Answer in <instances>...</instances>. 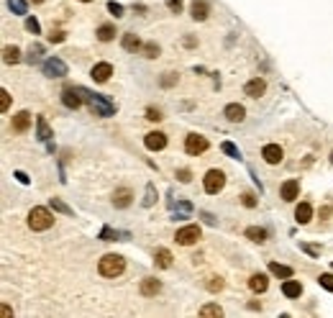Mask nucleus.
Masks as SVG:
<instances>
[{
  "instance_id": "2eb2a0df",
  "label": "nucleus",
  "mask_w": 333,
  "mask_h": 318,
  "mask_svg": "<svg viewBox=\"0 0 333 318\" xmlns=\"http://www.w3.org/2000/svg\"><path fill=\"white\" fill-rule=\"evenodd\" d=\"M131 200H133V190L131 188H118L116 195H113V206L116 208H128Z\"/></svg>"
},
{
  "instance_id": "f3484780",
  "label": "nucleus",
  "mask_w": 333,
  "mask_h": 318,
  "mask_svg": "<svg viewBox=\"0 0 333 318\" xmlns=\"http://www.w3.org/2000/svg\"><path fill=\"white\" fill-rule=\"evenodd\" d=\"M282 292H284V298H300V292H302V285L292 277H287L282 282Z\"/></svg>"
},
{
  "instance_id": "0eeeda50",
  "label": "nucleus",
  "mask_w": 333,
  "mask_h": 318,
  "mask_svg": "<svg viewBox=\"0 0 333 318\" xmlns=\"http://www.w3.org/2000/svg\"><path fill=\"white\" fill-rule=\"evenodd\" d=\"M62 103L70 108V110H77L82 105V93H80V87H64L62 90Z\"/></svg>"
},
{
  "instance_id": "aec40b11",
  "label": "nucleus",
  "mask_w": 333,
  "mask_h": 318,
  "mask_svg": "<svg viewBox=\"0 0 333 318\" xmlns=\"http://www.w3.org/2000/svg\"><path fill=\"white\" fill-rule=\"evenodd\" d=\"M121 44H123V49H126V52H139V49L144 47L141 39H139L136 34H123V41H121Z\"/></svg>"
},
{
  "instance_id": "cd10ccee",
  "label": "nucleus",
  "mask_w": 333,
  "mask_h": 318,
  "mask_svg": "<svg viewBox=\"0 0 333 318\" xmlns=\"http://www.w3.org/2000/svg\"><path fill=\"white\" fill-rule=\"evenodd\" d=\"M141 52H144L146 59H157L159 57V44L157 41H146L144 47H141Z\"/></svg>"
},
{
  "instance_id": "a19ab883",
  "label": "nucleus",
  "mask_w": 333,
  "mask_h": 318,
  "mask_svg": "<svg viewBox=\"0 0 333 318\" xmlns=\"http://www.w3.org/2000/svg\"><path fill=\"white\" fill-rule=\"evenodd\" d=\"M146 118L149 121H162V113L157 108H146Z\"/></svg>"
},
{
  "instance_id": "4468645a",
  "label": "nucleus",
  "mask_w": 333,
  "mask_h": 318,
  "mask_svg": "<svg viewBox=\"0 0 333 318\" xmlns=\"http://www.w3.org/2000/svg\"><path fill=\"white\" fill-rule=\"evenodd\" d=\"M29 128H31V113H29V110L16 113V116H13V131H16V133H24V131H29Z\"/></svg>"
},
{
  "instance_id": "6ab92c4d",
  "label": "nucleus",
  "mask_w": 333,
  "mask_h": 318,
  "mask_svg": "<svg viewBox=\"0 0 333 318\" xmlns=\"http://www.w3.org/2000/svg\"><path fill=\"white\" fill-rule=\"evenodd\" d=\"M208 13H210L208 0H192V18H195V21H205Z\"/></svg>"
},
{
  "instance_id": "b1692460",
  "label": "nucleus",
  "mask_w": 333,
  "mask_h": 318,
  "mask_svg": "<svg viewBox=\"0 0 333 318\" xmlns=\"http://www.w3.org/2000/svg\"><path fill=\"white\" fill-rule=\"evenodd\" d=\"M246 239H251V241H256V244H264V241H266V229L249 226V229H246Z\"/></svg>"
},
{
  "instance_id": "c85d7f7f",
  "label": "nucleus",
  "mask_w": 333,
  "mask_h": 318,
  "mask_svg": "<svg viewBox=\"0 0 333 318\" xmlns=\"http://www.w3.org/2000/svg\"><path fill=\"white\" fill-rule=\"evenodd\" d=\"M21 59V52H18V47H6L3 49V62H8V64H16Z\"/></svg>"
},
{
  "instance_id": "ea45409f",
  "label": "nucleus",
  "mask_w": 333,
  "mask_h": 318,
  "mask_svg": "<svg viewBox=\"0 0 333 318\" xmlns=\"http://www.w3.org/2000/svg\"><path fill=\"white\" fill-rule=\"evenodd\" d=\"M26 29H29L31 34H39V31H41V26H39L36 18H26Z\"/></svg>"
},
{
  "instance_id": "a18cd8bd",
  "label": "nucleus",
  "mask_w": 333,
  "mask_h": 318,
  "mask_svg": "<svg viewBox=\"0 0 333 318\" xmlns=\"http://www.w3.org/2000/svg\"><path fill=\"white\" fill-rule=\"evenodd\" d=\"M177 180H180V183H190V180H192V172H190V170H180V172H177Z\"/></svg>"
},
{
  "instance_id": "9d476101",
  "label": "nucleus",
  "mask_w": 333,
  "mask_h": 318,
  "mask_svg": "<svg viewBox=\"0 0 333 318\" xmlns=\"http://www.w3.org/2000/svg\"><path fill=\"white\" fill-rule=\"evenodd\" d=\"M261 156H264L266 165H279L282 156H284V151H282L279 144H266V146L261 149Z\"/></svg>"
},
{
  "instance_id": "864d4df0",
  "label": "nucleus",
  "mask_w": 333,
  "mask_h": 318,
  "mask_svg": "<svg viewBox=\"0 0 333 318\" xmlns=\"http://www.w3.org/2000/svg\"><path fill=\"white\" fill-rule=\"evenodd\" d=\"M34 3H44V0H34Z\"/></svg>"
},
{
  "instance_id": "49530a36",
  "label": "nucleus",
  "mask_w": 333,
  "mask_h": 318,
  "mask_svg": "<svg viewBox=\"0 0 333 318\" xmlns=\"http://www.w3.org/2000/svg\"><path fill=\"white\" fill-rule=\"evenodd\" d=\"M49 41H52V44H54V41H57V44L64 41V31H54V34H49Z\"/></svg>"
},
{
  "instance_id": "f704fd0d",
  "label": "nucleus",
  "mask_w": 333,
  "mask_h": 318,
  "mask_svg": "<svg viewBox=\"0 0 333 318\" xmlns=\"http://www.w3.org/2000/svg\"><path fill=\"white\" fill-rule=\"evenodd\" d=\"M205 287L210 292H218V290H223V280H220V277H210V282H205Z\"/></svg>"
},
{
  "instance_id": "f03ea898",
  "label": "nucleus",
  "mask_w": 333,
  "mask_h": 318,
  "mask_svg": "<svg viewBox=\"0 0 333 318\" xmlns=\"http://www.w3.org/2000/svg\"><path fill=\"white\" fill-rule=\"evenodd\" d=\"M123 269H126V259L121 254H105L98 262V272L103 277H118V275H123Z\"/></svg>"
},
{
  "instance_id": "6e6552de",
  "label": "nucleus",
  "mask_w": 333,
  "mask_h": 318,
  "mask_svg": "<svg viewBox=\"0 0 333 318\" xmlns=\"http://www.w3.org/2000/svg\"><path fill=\"white\" fill-rule=\"evenodd\" d=\"M144 144H146L149 151H162V149L167 146V136H164L162 131H149V133L144 136Z\"/></svg>"
},
{
  "instance_id": "bb28decb",
  "label": "nucleus",
  "mask_w": 333,
  "mask_h": 318,
  "mask_svg": "<svg viewBox=\"0 0 333 318\" xmlns=\"http://www.w3.org/2000/svg\"><path fill=\"white\" fill-rule=\"evenodd\" d=\"M98 39H100V41H113V39H116V26L103 24V26L98 29Z\"/></svg>"
},
{
  "instance_id": "5701e85b",
  "label": "nucleus",
  "mask_w": 333,
  "mask_h": 318,
  "mask_svg": "<svg viewBox=\"0 0 333 318\" xmlns=\"http://www.w3.org/2000/svg\"><path fill=\"white\" fill-rule=\"evenodd\" d=\"M154 262H157L162 269L172 267V252H169V249H157V254H154Z\"/></svg>"
},
{
  "instance_id": "2f4dec72",
  "label": "nucleus",
  "mask_w": 333,
  "mask_h": 318,
  "mask_svg": "<svg viewBox=\"0 0 333 318\" xmlns=\"http://www.w3.org/2000/svg\"><path fill=\"white\" fill-rule=\"evenodd\" d=\"M220 151L228 154L231 159H238V156H241V151H238V146H236L233 141H223V144H220Z\"/></svg>"
},
{
  "instance_id": "412c9836",
  "label": "nucleus",
  "mask_w": 333,
  "mask_h": 318,
  "mask_svg": "<svg viewBox=\"0 0 333 318\" xmlns=\"http://www.w3.org/2000/svg\"><path fill=\"white\" fill-rule=\"evenodd\" d=\"M295 218H297V223H307L313 218V206H310V203H300L295 208Z\"/></svg>"
},
{
  "instance_id": "4be33fe9",
  "label": "nucleus",
  "mask_w": 333,
  "mask_h": 318,
  "mask_svg": "<svg viewBox=\"0 0 333 318\" xmlns=\"http://www.w3.org/2000/svg\"><path fill=\"white\" fill-rule=\"evenodd\" d=\"M249 287L254 292H264L266 287H269V280H266V275H261V272H259V275H251L249 277Z\"/></svg>"
},
{
  "instance_id": "dca6fc26",
  "label": "nucleus",
  "mask_w": 333,
  "mask_h": 318,
  "mask_svg": "<svg viewBox=\"0 0 333 318\" xmlns=\"http://www.w3.org/2000/svg\"><path fill=\"white\" fill-rule=\"evenodd\" d=\"M223 116H226L231 123H241L243 116H246V110H243V105H238V103H228L226 110H223Z\"/></svg>"
},
{
  "instance_id": "8fccbe9b",
  "label": "nucleus",
  "mask_w": 333,
  "mask_h": 318,
  "mask_svg": "<svg viewBox=\"0 0 333 318\" xmlns=\"http://www.w3.org/2000/svg\"><path fill=\"white\" fill-rule=\"evenodd\" d=\"M302 249H305V252H307V254H318V249H315V246H307V244H305Z\"/></svg>"
},
{
  "instance_id": "a211bd4d",
  "label": "nucleus",
  "mask_w": 333,
  "mask_h": 318,
  "mask_svg": "<svg viewBox=\"0 0 333 318\" xmlns=\"http://www.w3.org/2000/svg\"><path fill=\"white\" fill-rule=\"evenodd\" d=\"M141 295L144 298H151V295H157L159 290H162V282L159 280H154V277H146V280H141Z\"/></svg>"
},
{
  "instance_id": "de8ad7c7",
  "label": "nucleus",
  "mask_w": 333,
  "mask_h": 318,
  "mask_svg": "<svg viewBox=\"0 0 333 318\" xmlns=\"http://www.w3.org/2000/svg\"><path fill=\"white\" fill-rule=\"evenodd\" d=\"M16 177H18V183L29 185V175H26V172H21V170H18V172H16Z\"/></svg>"
},
{
  "instance_id": "473e14b6",
  "label": "nucleus",
  "mask_w": 333,
  "mask_h": 318,
  "mask_svg": "<svg viewBox=\"0 0 333 318\" xmlns=\"http://www.w3.org/2000/svg\"><path fill=\"white\" fill-rule=\"evenodd\" d=\"M52 208L59 211V213H64V216H72V208H70V206H64L59 198H52Z\"/></svg>"
},
{
  "instance_id": "a878e982",
  "label": "nucleus",
  "mask_w": 333,
  "mask_h": 318,
  "mask_svg": "<svg viewBox=\"0 0 333 318\" xmlns=\"http://www.w3.org/2000/svg\"><path fill=\"white\" fill-rule=\"evenodd\" d=\"M36 128H39V139H41V141H49V139H52V128H49V123L44 121L41 116L36 118Z\"/></svg>"
},
{
  "instance_id": "c9c22d12",
  "label": "nucleus",
  "mask_w": 333,
  "mask_h": 318,
  "mask_svg": "<svg viewBox=\"0 0 333 318\" xmlns=\"http://www.w3.org/2000/svg\"><path fill=\"white\" fill-rule=\"evenodd\" d=\"M159 85H162V87H172V85H177V75H174V72H167V75L159 80Z\"/></svg>"
},
{
  "instance_id": "393cba45",
  "label": "nucleus",
  "mask_w": 333,
  "mask_h": 318,
  "mask_svg": "<svg viewBox=\"0 0 333 318\" xmlns=\"http://www.w3.org/2000/svg\"><path fill=\"white\" fill-rule=\"evenodd\" d=\"M269 272H272L274 277H282V280L292 277V269H290V267H284V264H279V262H272V264H269Z\"/></svg>"
},
{
  "instance_id": "603ef678",
  "label": "nucleus",
  "mask_w": 333,
  "mask_h": 318,
  "mask_svg": "<svg viewBox=\"0 0 333 318\" xmlns=\"http://www.w3.org/2000/svg\"><path fill=\"white\" fill-rule=\"evenodd\" d=\"M80 3H90V0H80Z\"/></svg>"
},
{
  "instance_id": "3c124183",
  "label": "nucleus",
  "mask_w": 333,
  "mask_h": 318,
  "mask_svg": "<svg viewBox=\"0 0 333 318\" xmlns=\"http://www.w3.org/2000/svg\"><path fill=\"white\" fill-rule=\"evenodd\" d=\"M195 44H197V41H195L192 36H187V39H185V47H195Z\"/></svg>"
},
{
  "instance_id": "7c9ffc66",
  "label": "nucleus",
  "mask_w": 333,
  "mask_h": 318,
  "mask_svg": "<svg viewBox=\"0 0 333 318\" xmlns=\"http://www.w3.org/2000/svg\"><path fill=\"white\" fill-rule=\"evenodd\" d=\"M200 315H203V318H210V315H223V308H220V305H203V308H200Z\"/></svg>"
},
{
  "instance_id": "37998d69",
  "label": "nucleus",
  "mask_w": 333,
  "mask_h": 318,
  "mask_svg": "<svg viewBox=\"0 0 333 318\" xmlns=\"http://www.w3.org/2000/svg\"><path fill=\"white\" fill-rule=\"evenodd\" d=\"M100 239H105V241H116V239H118V234H116L113 229H103V234H100Z\"/></svg>"
},
{
  "instance_id": "39448f33",
  "label": "nucleus",
  "mask_w": 333,
  "mask_h": 318,
  "mask_svg": "<svg viewBox=\"0 0 333 318\" xmlns=\"http://www.w3.org/2000/svg\"><path fill=\"white\" fill-rule=\"evenodd\" d=\"M200 226H195V223H190V226H182L180 231H177V244H182V246H190V244H195L197 239H200Z\"/></svg>"
},
{
  "instance_id": "e433bc0d",
  "label": "nucleus",
  "mask_w": 333,
  "mask_h": 318,
  "mask_svg": "<svg viewBox=\"0 0 333 318\" xmlns=\"http://www.w3.org/2000/svg\"><path fill=\"white\" fill-rule=\"evenodd\" d=\"M318 282H320V287H325L328 292H333V275H320Z\"/></svg>"
},
{
  "instance_id": "20e7f679",
  "label": "nucleus",
  "mask_w": 333,
  "mask_h": 318,
  "mask_svg": "<svg viewBox=\"0 0 333 318\" xmlns=\"http://www.w3.org/2000/svg\"><path fill=\"white\" fill-rule=\"evenodd\" d=\"M223 185H226V175L220 172V170H208V175L203 177V188L210 195L220 193V190H223Z\"/></svg>"
},
{
  "instance_id": "7ed1b4c3",
  "label": "nucleus",
  "mask_w": 333,
  "mask_h": 318,
  "mask_svg": "<svg viewBox=\"0 0 333 318\" xmlns=\"http://www.w3.org/2000/svg\"><path fill=\"white\" fill-rule=\"evenodd\" d=\"M80 93H82V98L87 100V105L93 108V113L95 116H103V118H108V116H113V103L110 100H105L103 95H95V93H90V90H85V87H80Z\"/></svg>"
},
{
  "instance_id": "79ce46f5",
  "label": "nucleus",
  "mask_w": 333,
  "mask_h": 318,
  "mask_svg": "<svg viewBox=\"0 0 333 318\" xmlns=\"http://www.w3.org/2000/svg\"><path fill=\"white\" fill-rule=\"evenodd\" d=\"M167 8H169L172 13H180V11H182V0H167Z\"/></svg>"
},
{
  "instance_id": "1a4fd4ad",
  "label": "nucleus",
  "mask_w": 333,
  "mask_h": 318,
  "mask_svg": "<svg viewBox=\"0 0 333 318\" xmlns=\"http://www.w3.org/2000/svg\"><path fill=\"white\" fill-rule=\"evenodd\" d=\"M279 198L287 200V203L297 200V198H300V183H297V180H287V183H282V188H279Z\"/></svg>"
},
{
  "instance_id": "f8f14e48",
  "label": "nucleus",
  "mask_w": 333,
  "mask_h": 318,
  "mask_svg": "<svg viewBox=\"0 0 333 318\" xmlns=\"http://www.w3.org/2000/svg\"><path fill=\"white\" fill-rule=\"evenodd\" d=\"M44 72L49 77H64L67 75V64L62 59H47L44 62Z\"/></svg>"
},
{
  "instance_id": "f257e3e1",
  "label": "nucleus",
  "mask_w": 333,
  "mask_h": 318,
  "mask_svg": "<svg viewBox=\"0 0 333 318\" xmlns=\"http://www.w3.org/2000/svg\"><path fill=\"white\" fill-rule=\"evenodd\" d=\"M52 226H54V216H52L49 208L36 206V208L29 211V229L31 231H47V229H52Z\"/></svg>"
},
{
  "instance_id": "c756f323",
  "label": "nucleus",
  "mask_w": 333,
  "mask_h": 318,
  "mask_svg": "<svg viewBox=\"0 0 333 318\" xmlns=\"http://www.w3.org/2000/svg\"><path fill=\"white\" fill-rule=\"evenodd\" d=\"M8 8H11L16 16H26V11H29L26 0H8Z\"/></svg>"
},
{
  "instance_id": "4c0bfd02",
  "label": "nucleus",
  "mask_w": 333,
  "mask_h": 318,
  "mask_svg": "<svg viewBox=\"0 0 333 318\" xmlns=\"http://www.w3.org/2000/svg\"><path fill=\"white\" fill-rule=\"evenodd\" d=\"M241 203H243L246 208H254V206H256V198H254L251 193H243V195H241Z\"/></svg>"
},
{
  "instance_id": "5fc2aeb1",
  "label": "nucleus",
  "mask_w": 333,
  "mask_h": 318,
  "mask_svg": "<svg viewBox=\"0 0 333 318\" xmlns=\"http://www.w3.org/2000/svg\"><path fill=\"white\" fill-rule=\"evenodd\" d=\"M330 162H333V151H330Z\"/></svg>"
},
{
  "instance_id": "ddd939ff",
  "label": "nucleus",
  "mask_w": 333,
  "mask_h": 318,
  "mask_svg": "<svg viewBox=\"0 0 333 318\" xmlns=\"http://www.w3.org/2000/svg\"><path fill=\"white\" fill-rule=\"evenodd\" d=\"M110 75H113V67H110L108 62L95 64V67H93V72H90V77H93L95 82H108V80H110Z\"/></svg>"
},
{
  "instance_id": "9b49d317",
  "label": "nucleus",
  "mask_w": 333,
  "mask_h": 318,
  "mask_svg": "<svg viewBox=\"0 0 333 318\" xmlns=\"http://www.w3.org/2000/svg\"><path fill=\"white\" fill-rule=\"evenodd\" d=\"M243 93H246L249 98H261L266 93V82L261 77H254V80H249L246 85H243Z\"/></svg>"
},
{
  "instance_id": "58836bf2",
  "label": "nucleus",
  "mask_w": 333,
  "mask_h": 318,
  "mask_svg": "<svg viewBox=\"0 0 333 318\" xmlns=\"http://www.w3.org/2000/svg\"><path fill=\"white\" fill-rule=\"evenodd\" d=\"M108 11H110V13H113L116 18H121V16H123V6L113 3V0H110V3H108Z\"/></svg>"
},
{
  "instance_id": "72a5a7b5",
  "label": "nucleus",
  "mask_w": 333,
  "mask_h": 318,
  "mask_svg": "<svg viewBox=\"0 0 333 318\" xmlns=\"http://www.w3.org/2000/svg\"><path fill=\"white\" fill-rule=\"evenodd\" d=\"M11 108V95H8V90H0V113H6Z\"/></svg>"
},
{
  "instance_id": "c03bdc74",
  "label": "nucleus",
  "mask_w": 333,
  "mask_h": 318,
  "mask_svg": "<svg viewBox=\"0 0 333 318\" xmlns=\"http://www.w3.org/2000/svg\"><path fill=\"white\" fill-rule=\"evenodd\" d=\"M144 206H154V185H146V198H144Z\"/></svg>"
},
{
  "instance_id": "423d86ee",
  "label": "nucleus",
  "mask_w": 333,
  "mask_h": 318,
  "mask_svg": "<svg viewBox=\"0 0 333 318\" xmlns=\"http://www.w3.org/2000/svg\"><path fill=\"white\" fill-rule=\"evenodd\" d=\"M208 149V139L205 136H197V133H190L187 139H185V151L187 154H192V156H197V154H203Z\"/></svg>"
},
{
  "instance_id": "09e8293b",
  "label": "nucleus",
  "mask_w": 333,
  "mask_h": 318,
  "mask_svg": "<svg viewBox=\"0 0 333 318\" xmlns=\"http://www.w3.org/2000/svg\"><path fill=\"white\" fill-rule=\"evenodd\" d=\"M41 54V47H31V59H36Z\"/></svg>"
}]
</instances>
